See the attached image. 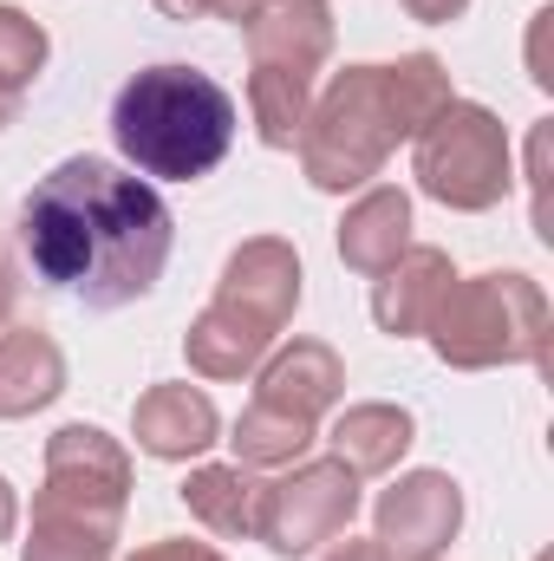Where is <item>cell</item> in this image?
I'll use <instances>...</instances> for the list:
<instances>
[{
  "instance_id": "6da1fadb",
  "label": "cell",
  "mask_w": 554,
  "mask_h": 561,
  "mask_svg": "<svg viewBox=\"0 0 554 561\" xmlns=\"http://www.w3.org/2000/svg\"><path fill=\"white\" fill-rule=\"evenodd\" d=\"M20 249L46 287L72 294L92 313H118L163 280L176 222L157 183H143L138 170H118L105 157H66L26 190Z\"/></svg>"
},
{
  "instance_id": "7a4b0ae2",
  "label": "cell",
  "mask_w": 554,
  "mask_h": 561,
  "mask_svg": "<svg viewBox=\"0 0 554 561\" xmlns=\"http://www.w3.org/2000/svg\"><path fill=\"white\" fill-rule=\"evenodd\" d=\"M235 99L216 72L163 59L143 66L112 99V144L143 183H196L235 144Z\"/></svg>"
},
{
  "instance_id": "3957f363",
  "label": "cell",
  "mask_w": 554,
  "mask_h": 561,
  "mask_svg": "<svg viewBox=\"0 0 554 561\" xmlns=\"http://www.w3.org/2000/svg\"><path fill=\"white\" fill-rule=\"evenodd\" d=\"M300 255L280 236H249L216 280V300L189 320L183 353L203 379H255V366L280 346V327L300 307Z\"/></svg>"
},
{
  "instance_id": "277c9868",
  "label": "cell",
  "mask_w": 554,
  "mask_h": 561,
  "mask_svg": "<svg viewBox=\"0 0 554 561\" xmlns=\"http://www.w3.org/2000/svg\"><path fill=\"white\" fill-rule=\"evenodd\" d=\"M424 340L457 373L549 366V294L522 268H489V275L450 280Z\"/></svg>"
},
{
  "instance_id": "5b68a950",
  "label": "cell",
  "mask_w": 554,
  "mask_h": 561,
  "mask_svg": "<svg viewBox=\"0 0 554 561\" xmlns=\"http://www.w3.org/2000/svg\"><path fill=\"white\" fill-rule=\"evenodd\" d=\"M399 144H405V131H399L392 99H385V66H346L313 99L293 150H300V170L320 196H346V190H366Z\"/></svg>"
},
{
  "instance_id": "8992f818",
  "label": "cell",
  "mask_w": 554,
  "mask_h": 561,
  "mask_svg": "<svg viewBox=\"0 0 554 561\" xmlns=\"http://www.w3.org/2000/svg\"><path fill=\"white\" fill-rule=\"evenodd\" d=\"M412 176L417 190L457 216H483L516 190V150L489 105L450 99L424 131L412 138Z\"/></svg>"
},
{
  "instance_id": "52a82bcc",
  "label": "cell",
  "mask_w": 554,
  "mask_h": 561,
  "mask_svg": "<svg viewBox=\"0 0 554 561\" xmlns=\"http://www.w3.org/2000/svg\"><path fill=\"white\" fill-rule=\"evenodd\" d=\"M359 516V477L339 457H300L287 477L262 483L255 503V542L280 561H300L326 542H339Z\"/></svg>"
},
{
  "instance_id": "ba28073f",
  "label": "cell",
  "mask_w": 554,
  "mask_h": 561,
  "mask_svg": "<svg viewBox=\"0 0 554 561\" xmlns=\"http://www.w3.org/2000/svg\"><path fill=\"white\" fill-rule=\"evenodd\" d=\"M131 450L99 431V424H59L46 437V483L33 496L39 516H72L92 529H125V503H131Z\"/></svg>"
},
{
  "instance_id": "9c48e42d",
  "label": "cell",
  "mask_w": 554,
  "mask_h": 561,
  "mask_svg": "<svg viewBox=\"0 0 554 561\" xmlns=\"http://www.w3.org/2000/svg\"><path fill=\"white\" fill-rule=\"evenodd\" d=\"M372 523H379L372 542L392 561H437L463 529V483L450 470H412L392 490H379Z\"/></svg>"
},
{
  "instance_id": "30bf717a",
  "label": "cell",
  "mask_w": 554,
  "mask_h": 561,
  "mask_svg": "<svg viewBox=\"0 0 554 561\" xmlns=\"http://www.w3.org/2000/svg\"><path fill=\"white\" fill-rule=\"evenodd\" d=\"M255 399L262 405H280V412H293V419H307V424H320L346 399V359L326 340H287V346H275L255 366Z\"/></svg>"
},
{
  "instance_id": "8fae6325",
  "label": "cell",
  "mask_w": 554,
  "mask_h": 561,
  "mask_svg": "<svg viewBox=\"0 0 554 561\" xmlns=\"http://www.w3.org/2000/svg\"><path fill=\"white\" fill-rule=\"evenodd\" d=\"M131 437L157 463H189L209 444H222V412L203 386H150L131 405Z\"/></svg>"
},
{
  "instance_id": "7c38bea8",
  "label": "cell",
  "mask_w": 554,
  "mask_h": 561,
  "mask_svg": "<svg viewBox=\"0 0 554 561\" xmlns=\"http://www.w3.org/2000/svg\"><path fill=\"white\" fill-rule=\"evenodd\" d=\"M450 255L443 249H405L385 275H372V320H379V333H392V340H424L430 333V320H437V307H443V294H450Z\"/></svg>"
},
{
  "instance_id": "4fadbf2b",
  "label": "cell",
  "mask_w": 554,
  "mask_h": 561,
  "mask_svg": "<svg viewBox=\"0 0 554 561\" xmlns=\"http://www.w3.org/2000/svg\"><path fill=\"white\" fill-rule=\"evenodd\" d=\"M242 33H249V66H280V72L320 79V66L333 59V7L326 0H268Z\"/></svg>"
},
{
  "instance_id": "5bb4252c",
  "label": "cell",
  "mask_w": 554,
  "mask_h": 561,
  "mask_svg": "<svg viewBox=\"0 0 554 561\" xmlns=\"http://www.w3.org/2000/svg\"><path fill=\"white\" fill-rule=\"evenodd\" d=\"M66 392V353L46 327L0 333V419H33Z\"/></svg>"
},
{
  "instance_id": "9a60e30c",
  "label": "cell",
  "mask_w": 554,
  "mask_h": 561,
  "mask_svg": "<svg viewBox=\"0 0 554 561\" xmlns=\"http://www.w3.org/2000/svg\"><path fill=\"white\" fill-rule=\"evenodd\" d=\"M405 249H412V196L392 190V183L366 190V196L346 209V222H339V262H346L353 275L372 280V275H385Z\"/></svg>"
},
{
  "instance_id": "2e32d148",
  "label": "cell",
  "mask_w": 554,
  "mask_h": 561,
  "mask_svg": "<svg viewBox=\"0 0 554 561\" xmlns=\"http://www.w3.org/2000/svg\"><path fill=\"white\" fill-rule=\"evenodd\" d=\"M412 444H417V419L405 405H385V399L346 405V412L333 419V457H339L353 477H392Z\"/></svg>"
},
{
  "instance_id": "e0dca14e",
  "label": "cell",
  "mask_w": 554,
  "mask_h": 561,
  "mask_svg": "<svg viewBox=\"0 0 554 561\" xmlns=\"http://www.w3.org/2000/svg\"><path fill=\"white\" fill-rule=\"evenodd\" d=\"M183 510L209 529V536H222V542H242V536H255V503H262V483L242 470V463H196L189 477H183Z\"/></svg>"
},
{
  "instance_id": "ac0fdd59",
  "label": "cell",
  "mask_w": 554,
  "mask_h": 561,
  "mask_svg": "<svg viewBox=\"0 0 554 561\" xmlns=\"http://www.w3.org/2000/svg\"><path fill=\"white\" fill-rule=\"evenodd\" d=\"M307 112H313V79L307 72L249 66V118H255V138L268 144V150H293Z\"/></svg>"
},
{
  "instance_id": "d6986e66",
  "label": "cell",
  "mask_w": 554,
  "mask_h": 561,
  "mask_svg": "<svg viewBox=\"0 0 554 561\" xmlns=\"http://www.w3.org/2000/svg\"><path fill=\"white\" fill-rule=\"evenodd\" d=\"M313 437H320V424L293 419V412H280V405H249L235 431H229V444H235V463L242 470H287V463H300L307 450H313Z\"/></svg>"
},
{
  "instance_id": "ffe728a7",
  "label": "cell",
  "mask_w": 554,
  "mask_h": 561,
  "mask_svg": "<svg viewBox=\"0 0 554 561\" xmlns=\"http://www.w3.org/2000/svg\"><path fill=\"white\" fill-rule=\"evenodd\" d=\"M385 99H392V112H399V131H405V144L457 99L450 92V72H443V59L437 53H405V59H392L385 66Z\"/></svg>"
},
{
  "instance_id": "44dd1931",
  "label": "cell",
  "mask_w": 554,
  "mask_h": 561,
  "mask_svg": "<svg viewBox=\"0 0 554 561\" xmlns=\"http://www.w3.org/2000/svg\"><path fill=\"white\" fill-rule=\"evenodd\" d=\"M20 561H118V529H92V523L33 510V536H26Z\"/></svg>"
},
{
  "instance_id": "7402d4cb",
  "label": "cell",
  "mask_w": 554,
  "mask_h": 561,
  "mask_svg": "<svg viewBox=\"0 0 554 561\" xmlns=\"http://www.w3.org/2000/svg\"><path fill=\"white\" fill-rule=\"evenodd\" d=\"M46 53H53L46 26H39L33 13H20V7H7V0H0V85L26 92V85L46 72Z\"/></svg>"
},
{
  "instance_id": "603a6c76",
  "label": "cell",
  "mask_w": 554,
  "mask_h": 561,
  "mask_svg": "<svg viewBox=\"0 0 554 561\" xmlns=\"http://www.w3.org/2000/svg\"><path fill=\"white\" fill-rule=\"evenodd\" d=\"M529 190H535V236L554 242V216H549V118L529 138Z\"/></svg>"
},
{
  "instance_id": "cb8c5ba5",
  "label": "cell",
  "mask_w": 554,
  "mask_h": 561,
  "mask_svg": "<svg viewBox=\"0 0 554 561\" xmlns=\"http://www.w3.org/2000/svg\"><path fill=\"white\" fill-rule=\"evenodd\" d=\"M131 561H229L222 549H209V542H189V536H170V542H150L138 549Z\"/></svg>"
},
{
  "instance_id": "d4e9b609",
  "label": "cell",
  "mask_w": 554,
  "mask_h": 561,
  "mask_svg": "<svg viewBox=\"0 0 554 561\" xmlns=\"http://www.w3.org/2000/svg\"><path fill=\"white\" fill-rule=\"evenodd\" d=\"M412 20H424V26H450V20H463L470 13V0H399Z\"/></svg>"
},
{
  "instance_id": "484cf974",
  "label": "cell",
  "mask_w": 554,
  "mask_h": 561,
  "mask_svg": "<svg viewBox=\"0 0 554 561\" xmlns=\"http://www.w3.org/2000/svg\"><path fill=\"white\" fill-rule=\"evenodd\" d=\"M326 561H392V556H385L379 542H353V536H346V542H333V549H326Z\"/></svg>"
},
{
  "instance_id": "4316f807",
  "label": "cell",
  "mask_w": 554,
  "mask_h": 561,
  "mask_svg": "<svg viewBox=\"0 0 554 561\" xmlns=\"http://www.w3.org/2000/svg\"><path fill=\"white\" fill-rule=\"evenodd\" d=\"M262 7H268V0H209V13H216V20H235V26H249Z\"/></svg>"
},
{
  "instance_id": "83f0119b",
  "label": "cell",
  "mask_w": 554,
  "mask_h": 561,
  "mask_svg": "<svg viewBox=\"0 0 554 561\" xmlns=\"http://www.w3.org/2000/svg\"><path fill=\"white\" fill-rule=\"evenodd\" d=\"M13 529H20V496H13V483L0 477V542H13Z\"/></svg>"
},
{
  "instance_id": "f1b7e54d",
  "label": "cell",
  "mask_w": 554,
  "mask_h": 561,
  "mask_svg": "<svg viewBox=\"0 0 554 561\" xmlns=\"http://www.w3.org/2000/svg\"><path fill=\"white\" fill-rule=\"evenodd\" d=\"M13 307H20V280H13V262L0 255V327L13 320Z\"/></svg>"
},
{
  "instance_id": "f546056e",
  "label": "cell",
  "mask_w": 554,
  "mask_h": 561,
  "mask_svg": "<svg viewBox=\"0 0 554 561\" xmlns=\"http://www.w3.org/2000/svg\"><path fill=\"white\" fill-rule=\"evenodd\" d=\"M150 7H157L163 20H203V13H209V0H150Z\"/></svg>"
},
{
  "instance_id": "4dcf8cb0",
  "label": "cell",
  "mask_w": 554,
  "mask_h": 561,
  "mask_svg": "<svg viewBox=\"0 0 554 561\" xmlns=\"http://www.w3.org/2000/svg\"><path fill=\"white\" fill-rule=\"evenodd\" d=\"M20 99H26V92H13V85H0V131H7L13 118H20Z\"/></svg>"
}]
</instances>
